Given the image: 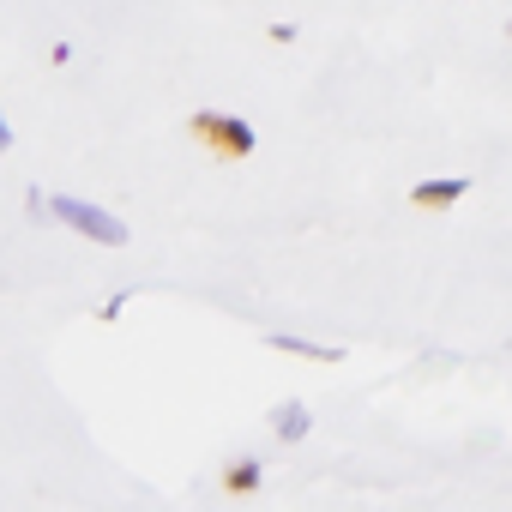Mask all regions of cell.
<instances>
[{"label": "cell", "mask_w": 512, "mask_h": 512, "mask_svg": "<svg viewBox=\"0 0 512 512\" xmlns=\"http://www.w3.org/2000/svg\"><path fill=\"white\" fill-rule=\"evenodd\" d=\"M506 37H512V19H506Z\"/></svg>", "instance_id": "cell-8"}, {"label": "cell", "mask_w": 512, "mask_h": 512, "mask_svg": "<svg viewBox=\"0 0 512 512\" xmlns=\"http://www.w3.org/2000/svg\"><path fill=\"white\" fill-rule=\"evenodd\" d=\"M187 133H193V145H205V151L223 157V163H241V157H253V145H260L241 115H223V109H199V115L187 121Z\"/></svg>", "instance_id": "cell-1"}, {"label": "cell", "mask_w": 512, "mask_h": 512, "mask_svg": "<svg viewBox=\"0 0 512 512\" xmlns=\"http://www.w3.org/2000/svg\"><path fill=\"white\" fill-rule=\"evenodd\" d=\"M43 211H49V217H61L67 229L91 235L97 247H127V223H121V217H109L103 205H85V199H73V193H55Z\"/></svg>", "instance_id": "cell-2"}, {"label": "cell", "mask_w": 512, "mask_h": 512, "mask_svg": "<svg viewBox=\"0 0 512 512\" xmlns=\"http://www.w3.org/2000/svg\"><path fill=\"white\" fill-rule=\"evenodd\" d=\"M464 193H470L464 175H452V181H422V187H410V205H416V211H446V205H458Z\"/></svg>", "instance_id": "cell-3"}, {"label": "cell", "mask_w": 512, "mask_h": 512, "mask_svg": "<svg viewBox=\"0 0 512 512\" xmlns=\"http://www.w3.org/2000/svg\"><path fill=\"white\" fill-rule=\"evenodd\" d=\"M272 428H278V440H308L314 416H308L302 404H278V410H272Z\"/></svg>", "instance_id": "cell-6"}, {"label": "cell", "mask_w": 512, "mask_h": 512, "mask_svg": "<svg viewBox=\"0 0 512 512\" xmlns=\"http://www.w3.org/2000/svg\"><path fill=\"white\" fill-rule=\"evenodd\" d=\"M260 482H266V464L260 458H235L229 470H223V488L241 500V494H260Z\"/></svg>", "instance_id": "cell-4"}, {"label": "cell", "mask_w": 512, "mask_h": 512, "mask_svg": "<svg viewBox=\"0 0 512 512\" xmlns=\"http://www.w3.org/2000/svg\"><path fill=\"white\" fill-rule=\"evenodd\" d=\"M0 151H13V127H7V115H0Z\"/></svg>", "instance_id": "cell-7"}, {"label": "cell", "mask_w": 512, "mask_h": 512, "mask_svg": "<svg viewBox=\"0 0 512 512\" xmlns=\"http://www.w3.org/2000/svg\"><path fill=\"white\" fill-rule=\"evenodd\" d=\"M266 344H272L278 356H302V362H338V356H344V350H326V344H308V338H290V332H272Z\"/></svg>", "instance_id": "cell-5"}]
</instances>
